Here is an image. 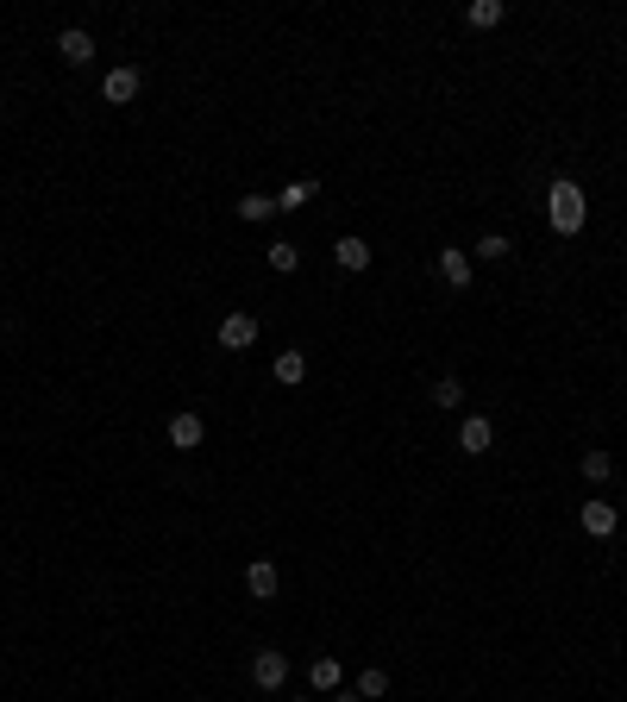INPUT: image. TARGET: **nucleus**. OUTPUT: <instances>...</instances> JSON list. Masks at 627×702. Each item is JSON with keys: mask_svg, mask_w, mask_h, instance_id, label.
<instances>
[{"mask_svg": "<svg viewBox=\"0 0 627 702\" xmlns=\"http://www.w3.org/2000/svg\"><path fill=\"white\" fill-rule=\"evenodd\" d=\"M164 439H170L176 452H195L201 439H207V420H201L195 408H182V414H170V420H164Z\"/></svg>", "mask_w": 627, "mask_h": 702, "instance_id": "obj_6", "label": "nucleus"}, {"mask_svg": "<svg viewBox=\"0 0 627 702\" xmlns=\"http://www.w3.org/2000/svg\"><path fill=\"white\" fill-rule=\"evenodd\" d=\"M138 82H145V76H138V69H132V63H113V69H107V76H101V101H113V107H126V101H138Z\"/></svg>", "mask_w": 627, "mask_h": 702, "instance_id": "obj_8", "label": "nucleus"}, {"mask_svg": "<svg viewBox=\"0 0 627 702\" xmlns=\"http://www.w3.org/2000/svg\"><path fill=\"white\" fill-rule=\"evenodd\" d=\"M245 590L258 596V602H276V590H283V571H276L270 558H251V565H245Z\"/></svg>", "mask_w": 627, "mask_h": 702, "instance_id": "obj_9", "label": "nucleus"}, {"mask_svg": "<svg viewBox=\"0 0 627 702\" xmlns=\"http://www.w3.org/2000/svg\"><path fill=\"white\" fill-rule=\"evenodd\" d=\"M295 702H314V690H308V696H295Z\"/></svg>", "mask_w": 627, "mask_h": 702, "instance_id": "obj_23", "label": "nucleus"}, {"mask_svg": "<svg viewBox=\"0 0 627 702\" xmlns=\"http://www.w3.org/2000/svg\"><path fill=\"white\" fill-rule=\"evenodd\" d=\"M584 220H590V195L577 189L571 176H559L546 189V226L559 232V239H577V232H584Z\"/></svg>", "mask_w": 627, "mask_h": 702, "instance_id": "obj_1", "label": "nucleus"}, {"mask_svg": "<svg viewBox=\"0 0 627 702\" xmlns=\"http://www.w3.org/2000/svg\"><path fill=\"white\" fill-rule=\"evenodd\" d=\"M251 684H258L264 696H276L289 684V652H276V646H264V652H251Z\"/></svg>", "mask_w": 627, "mask_h": 702, "instance_id": "obj_3", "label": "nucleus"}, {"mask_svg": "<svg viewBox=\"0 0 627 702\" xmlns=\"http://www.w3.org/2000/svg\"><path fill=\"white\" fill-rule=\"evenodd\" d=\"M490 446H496V420H490V414H464V420H458V452H464V458H483Z\"/></svg>", "mask_w": 627, "mask_h": 702, "instance_id": "obj_5", "label": "nucleus"}, {"mask_svg": "<svg viewBox=\"0 0 627 702\" xmlns=\"http://www.w3.org/2000/svg\"><path fill=\"white\" fill-rule=\"evenodd\" d=\"M433 270H439V283H452V289H471V276H477V257L464 251V245H439V251H433Z\"/></svg>", "mask_w": 627, "mask_h": 702, "instance_id": "obj_2", "label": "nucleus"}, {"mask_svg": "<svg viewBox=\"0 0 627 702\" xmlns=\"http://www.w3.org/2000/svg\"><path fill=\"white\" fill-rule=\"evenodd\" d=\"M327 702H364V696H358V690H333Z\"/></svg>", "mask_w": 627, "mask_h": 702, "instance_id": "obj_22", "label": "nucleus"}, {"mask_svg": "<svg viewBox=\"0 0 627 702\" xmlns=\"http://www.w3.org/2000/svg\"><path fill=\"white\" fill-rule=\"evenodd\" d=\"M239 220H245V226L276 220V195H239Z\"/></svg>", "mask_w": 627, "mask_h": 702, "instance_id": "obj_14", "label": "nucleus"}, {"mask_svg": "<svg viewBox=\"0 0 627 702\" xmlns=\"http://www.w3.org/2000/svg\"><path fill=\"white\" fill-rule=\"evenodd\" d=\"M214 339H220V351H251V345L264 339V326H258V314H245V308H239V314H226V320H220V333H214Z\"/></svg>", "mask_w": 627, "mask_h": 702, "instance_id": "obj_4", "label": "nucleus"}, {"mask_svg": "<svg viewBox=\"0 0 627 702\" xmlns=\"http://www.w3.org/2000/svg\"><path fill=\"white\" fill-rule=\"evenodd\" d=\"M502 19H508V7H502V0H471V7H464V26H477V32L502 26Z\"/></svg>", "mask_w": 627, "mask_h": 702, "instance_id": "obj_13", "label": "nucleus"}, {"mask_svg": "<svg viewBox=\"0 0 627 702\" xmlns=\"http://www.w3.org/2000/svg\"><path fill=\"white\" fill-rule=\"evenodd\" d=\"M433 408L458 414V408H464V383H458V377H439V383H433Z\"/></svg>", "mask_w": 627, "mask_h": 702, "instance_id": "obj_18", "label": "nucleus"}, {"mask_svg": "<svg viewBox=\"0 0 627 702\" xmlns=\"http://www.w3.org/2000/svg\"><path fill=\"white\" fill-rule=\"evenodd\" d=\"M333 264H339V270H352V276H358V270H370V245L358 239V232H345V239L333 245Z\"/></svg>", "mask_w": 627, "mask_h": 702, "instance_id": "obj_12", "label": "nucleus"}, {"mask_svg": "<svg viewBox=\"0 0 627 702\" xmlns=\"http://www.w3.org/2000/svg\"><path fill=\"white\" fill-rule=\"evenodd\" d=\"M352 690H358L364 702H377V696H389V671H383V665H364V671H358V684H352Z\"/></svg>", "mask_w": 627, "mask_h": 702, "instance_id": "obj_17", "label": "nucleus"}, {"mask_svg": "<svg viewBox=\"0 0 627 702\" xmlns=\"http://www.w3.org/2000/svg\"><path fill=\"white\" fill-rule=\"evenodd\" d=\"M577 527H584L590 540H615L621 508H615V502H584V508H577Z\"/></svg>", "mask_w": 627, "mask_h": 702, "instance_id": "obj_7", "label": "nucleus"}, {"mask_svg": "<svg viewBox=\"0 0 627 702\" xmlns=\"http://www.w3.org/2000/svg\"><path fill=\"white\" fill-rule=\"evenodd\" d=\"M577 464H584V477H590V483H609V477H615V458H609V452H584Z\"/></svg>", "mask_w": 627, "mask_h": 702, "instance_id": "obj_21", "label": "nucleus"}, {"mask_svg": "<svg viewBox=\"0 0 627 702\" xmlns=\"http://www.w3.org/2000/svg\"><path fill=\"white\" fill-rule=\"evenodd\" d=\"M308 201H314V182H289V189L276 195V214H301Z\"/></svg>", "mask_w": 627, "mask_h": 702, "instance_id": "obj_19", "label": "nucleus"}, {"mask_svg": "<svg viewBox=\"0 0 627 702\" xmlns=\"http://www.w3.org/2000/svg\"><path fill=\"white\" fill-rule=\"evenodd\" d=\"M295 264H301V245H289V239H276V245H270V270H276V276H289Z\"/></svg>", "mask_w": 627, "mask_h": 702, "instance_id": "obj_20", "label": "nucleus"}, {"mask_svg": "<svg viewBox=\"0 0 627 702\" xmlns=\"http://www.w3.org/2000/svg\"><path fill=\"white\" fill-rule=\"evenodd\" d=\"M339 684H345V665L333 659V652H320V659H308V690H314V696H333Z\"/></svg>", "mask_w": 627, "mask_h": 702, "instance_id": "obj_10", "label": "nucleus"}, {"mask_svg": "<svg viewBox=\"0 0 627 702\" xmlns=\"http://www.w3.org/2000/svg\"><path fill=\"white\" fill-rule=\"evenodd\" d=\"M508 257H515L508 232H483V239H477V264H508Z\"/></svg>", "mask_w": 627, "mask_h": 702, "instance_id": "obj_15", "label": "nucleus"}, {"mask_svg": "<svg viewBox=\"0 0 627 702\" xmlns=\"http://www.w3.org/2000/svg\"><path fill=\"white\" fill-rule=\"evenodd\" d=\"M301 377H308V351H276V383H301Z\"/></svg>", "mask_w": 627, "mask_h": 702, "instance_id": "obj_16", "label": "nucleus"}, {"mask_svg": "<svg viewBox=\"0 0 627 702\" xmlns=\"http://www.w3.org/2000/svg\"><path fill=\"white\" fill-rule=\"evenodd\" d=\"M57 57H63L69 69H82L88 57H95V38H88L82 26H69V32H57Z\"/></svg>", "mask_w": 627, "mask_h": 702, "instance_id": "obj_11", "label": "nucleus"}, {"mask_svg": "<svg viewBox=\"0 0 627 702\" xmlns=\"http://www.w3.org/2000/svg\"><path fill=\"white\" fill-rule=\"evenodd\" d=\"M621 652H627V646H621Z\"/></svg>", "mask_w": 627, "mask_h": 702, "instance_id": "obj_24", "label": "nucleus"}]
</instances>
